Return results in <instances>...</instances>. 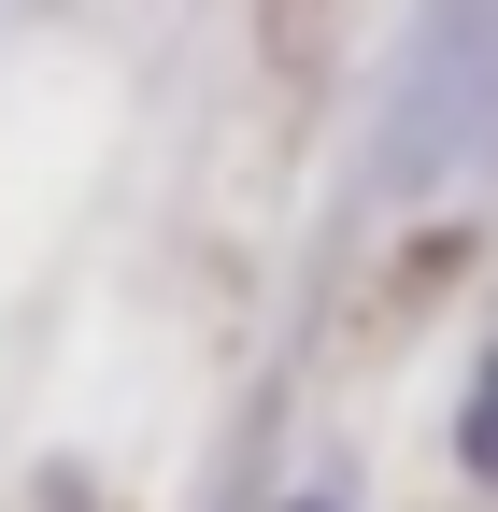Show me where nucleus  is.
I'll return each mask as SVG.
<instances>
[{
    "label": "nucleus",
    "instance_id": "nucleus-1",
    "mask_svg": "<svg viewBox=\"0 0 498 512\" xmlns=\"http://www.w3.org/2000/svg\"><path fill=\"white\" fill-rule=\"evenodd\" d=\"M456 441H470V470L498 484V356H484V384H470V427H456Z\"/></svg>",
    "mask_w": 498,
    "mask_h": 512
}]
</instances>
